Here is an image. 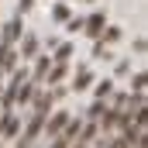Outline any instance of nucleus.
<instances>
[{
  "instance_id": "nucleus-1",
  "label": "nucleus",
  "mask_w": 148,
  "mask_h": 148,
  "mask_svg": "<svg viewBox=\"0 0 148 148\" xmlns=\"http://www.w3.org/2000/svg\"><path fill=\"white\" fill-rule=\"evenodd\" d=\"M45 117H48L45 110H35V114H31V121H28V127H24V138L17 141V148H31V145H35V138L41 134V127H45Z\"/></svg>"
},
{
  "instance_id": "nucleus-2",
  "label": "nucleus",
  "mask_w": 148,
  "mask_h": 148,
  "mask_svg": "<svg viewBox=\"0 0 148 148\" xmlns=\"http://www.w3.org/2000/svg\"><path fill=\"white\" fill-rule=\"evenodd\" d=\"M21 38V17H14V21H7L3 24V38H0V48H14V41Z\"/></svg>"
},
{
  "instance_id": "nucleus-3",
  "label": "nucleus",
  "mask_w": 148,
  "mask_h": 148,
  "mask_svg": "<svg viewBox=\"0 0 148 148\" xmlns=\"http://www.w3.org/2000/svg\"><path fill=\"white\" fill-rule=\"evenodd\" d=\"M66 121H69V114L66 110H59V114H52V117H45V131L52 134V138H59V131L66 127Z\"/></svg>"
},
{
  "instance_id": "nucleus-4",
  "label": "nucleus",
  "mask_w": 148,
  "mask_h": 148,
  "mask_svg": "<svg viewBox=\"0 0 148 148\" xmlns=\"http://www.w3.org/2000/svg\"><path fill=\"white\" fill-rule=\"evenodd\" d=\"M0 134H3V138H14V134H17V114H14V110H3V121H0Z\"/></svg>"
},
{
  "instance_id": "nucleus-5",
  "label": "nucleus",
  "mask_w": 148,
  "mask_h": 148,
  "mask_svg": "<svg viewBox=\"0 0 148 148\" xmlns=\"http://www.w3.org/2000/svg\"><path fill=\"white\" fill-rule=\"evenodd\" d=\"M17 69V52L14 48H0V73H14Z\"/></svg>"
},
{
  "instance_id": "nucleus-6",
  "label": "nucleus",
  "mask_w": 148,
  "mask_h": 148,
  "mask_svg": "<svg viewBox=\"0 0 148 148\" xmlns=\"http://www.w3.org/2000/svg\"><path fill=\"white\" fill-rule=\"evenodd\" d=\"M83 28H86V35L100 38V31L107 28V21H103V14H93V17H86V21H83Z\"/></svg>"
},
{
  "instance_id": "nucleus-7",
  "label": "nucleus",
  "mask_w": 148,
  "mask_h": 148,
  "mask_svg": "<svg viewBox=\"0 0 148 148\" xmlns=\"http://www.w3.org/2000/svg\"><path fill=\"white\" fill-rule=\"evenodd\" d=\"M35 52H38V38H35V35H28L24 41H21V52H17V55H21V59H31Z\"/></svg>"
},
{
  "instance_id": "nucleus-8",
  "label": "nucleus",
  "mask_w": 148,
  "mask_h": 148,
  "mask_svg": "<svg viewBox=\"0 0 148 148\" xmlns=\"http://www.w3.org/2000/svg\"><path fill=\"white\" fill-rule=\"evenodd\" d=\"M97 134H100V124H97V121H90V124H83V131H79V141L86 145V141H93Z\"/></svg>"
},
{
  "instance_id": "nucleus-9",
  "label": "nucleus",
  "mask_w": 148,
  "mask_h": 148,
  "mask_svg": "<svg viewBox=\"0 0 148 148\" xmlns=\"http://www.w3.org/2000/svg\"><path fill=\"white\" fill-rule=\"evenodd\" d=\"M48 69H52V62H48V55H41V59H38V66H35V76H31V79H35V83H41Z\"/></svg>"
},
{
  "instance_id": "nucleus-10",
  "label": "nucleus",
  "mask_w": 148,
  "mask_h": 148,
  "mask_svg": "<svg viewBox=\"0 0 148 148\" xmlns=\"http://www.w3.org/2000/svg\"><path fill=\"white\" fill-rule=\"evenodd\" d=\"M48 83H62V79H66V62H59V66H52V69H48Z\"/></svg>"
},
{
  "instance_id": "nucleus-11",
  "label": "nucleus",
  "mask_w": 148,
  "mask_h": 148,
  "mask_svg": "<svg viewBox=\"0 0 148 148\" xmlns=\"http://www.w3.org/2000/svg\"><path fill=\"white\" fill-rule=\"evenodd\" d=\"M90 83H93V76H90V69H79V73H76V90H86V86H90Z\"/></svg>"
},
{
  "instance_id": "nucleus-12",
  "label": "nucleus",
  "mask_w": 148,
  "mask_h": 148,
  "mask_svg": "<svg viewBox=\"0 0 148 148\" xmlns=\"http://www.w3.org/2000/svg\"><path fill=\"white\" fill-rule=\"evenodd\" d=\"M69 55H73V45H59L55 48V62H69Z\"/></svg>"
},
{
  "instance_id": "nucleus-13",
  "label": "nucleus",
  "mask_w": 148,
  "mask_h": 148,
  "mask_svg": "<svg viewBox=\"0 0 148 148\" xmlns=\"http://www.w3.org/2000/svg\"><path fill=\"white\" fill-rule=\"evenodd\" d=\"M114 93V86H110V79H103V83H100V86H97V100H107V97H110Z\"/></svg>"
},
{
  "instance_id": "nucleus-14",
  "label": "nucleus",
  "mask_w": 148,
  "mask_h": 148,
  "mask_svg": "<svg viewBox=\"0 0 148 148\" xmlns=\"http://www.w3.org/2000/svg\"><path fill=\"white\" fill-rule=\"evenodd\" d=\"M103 110H107V103H103V100H97V103L90 107V121H100V117H103Z\"/></svg>"
},
{
  "instance_id": "nucleus-15",
  "label": "nucleus",
  "mask_w": 148,
  "mask_h": 148,
  "mask_svg": "<svg viewBox=\"0 0 148 148\" xmlns=\"http://www.w3.org/2000/svg\"><path fill=\"white\" fill-rule=\"evenodd\" d=\"M52 17H55V21H69V7H66V3H55Z\"/></svg>"
},
{
  "instance_id": "nucleus-16",
  "label": "nucleus",
  "mask_w": 148,
  "mask_h": 148,
  "mask_svg": "<svg viewBox=\"0 0 148 148\" xmlns=\"http://www.w3.org/2000/svg\"><path fill=\"white\" fill-rule=\"evenodd\" d=\"M145 83H148L145 73H138V76H134V93H145Z\"/></svg>"
},
{
  "instance_id": "nucleus-17",
  "label": "nucleus",
  "mask_w": 148,
  "mask_h": 148,
  "mask_svg": "<svg viewBox=\"0 0 148 148\" xmlns=\"http://www.w3.org/2000/svg\"><path fill=\"white\" fill-rule=\"evenodd\" d=\"M31 3H35V0H17V17H21L24 10H31Z\"/></svg>"
},
{
  "instance_id": "nucleus-18",
  "label": "nucleus",
  "mask_w": 148,
  "mask_h": 148,
  "mask_svg": "<svg viewBox=\"0 0 148 148\" xmlns=\"http://www.w3.org/2000/svg\"><path fill=\"white\" fill-rule=\"evenodd\" d=\"M83 28V17H69V31H79Z\"/></svg>"
},
{
  "instance_id": "nucleus-19",
  "label": "nucleus",
  "mask_w": 148,
  "mask_h": 148,
  "mask_svg": "<svg viewBox=\"0 0 148 148\" xmlns=\"http://www.w3.org/2000/svg\"><path fill=\"white\" fill-rule=\"evenodd\" d=\"M103 38H107V41H117V38H121V31H117V28H107V35H103Z\"/></svg>"
},
{
  "instance_id": "nucleus-20",
  "label": "nucleus",
  "mask_w": 148,
  "mask_h": 148,
  "mask_svg": "<svg viewBox=\"0 0 148 148\" xmlns=\"http://www.w3.org/2000/svg\"><path fill=\"white\" fill-rule=\"evenodd\" d=\"M52 148H69V141H66V138H55V141H52Z\"/></svg>"
},
{
  "instance_id": "nucleus-21",
  "label": "nucleus",
  "mask_w": 148,
  "mask_h": 148,
  "mask_svg": "<svg viewBox=\"0 0 148 148\" xmlns=\"http://www.w3.org/2000/svg\"><path fill=\"white\" fill-rule=\"evenodd\" d=\"M110 148H131V141H124V138H117V141H114Z\"/></svg>"
},
{
  "instance_id": "nucleus-22",
  "label": "nucleus",
  "mask_w": 148,
  "mask_h": 148,
  "mask_svg": "<svg viewBox=\"0 0 148 148\" xmlns=\"http://www.w3.org/2000/svg\"><path fill=\"white\" fill-rule=\"evenodd\" d=\"M73 148H86V145H83V141H76V145H73Z\"/></svg>"
}]
</instances>
